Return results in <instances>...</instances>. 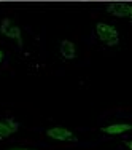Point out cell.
<instances>
[{
  "mask_svg": "<svg viewBox=\"0 0 132 150\" xmlns=\"http://www.w3.org/2000/svg\"><path fill=\"white\" fill-rule=\"evenodd\" d=\"M59 51H60V56H62L64 59H75L77 58V46H75V43L70 40L60 42Z\"/></svg>",
  "mask_w": 132,
  "mask_h": 150,
  "instance_id": "cell-7",
  "label": "cell"
},
{
  "mask_svg": "<svg viewBox=\"0 0 132 150\" xmlns=\"http://www.w3.org/2000/svg\"><path fill=\"white\" fill-rule=\"evenodd\" d=\"M8 150H35V149H24V147H16V149H8Z\"/></svg>",
  "mask_w": 132,
  "mask_h": 150,
  "instance_id": "cell-8",
  "label": "cell"
},
{
  "mask_svg": "<svg viewBox=\"0 0 132 150\" xmlns=\"http://www.w3.org/2000/svg\"><path fill=\"white\" fill-rule=\"evenodd\" d=\"M0 34L5 35V37L15 40L18 46H22L24 45V40H22V32H21V27L15 24V21L10 19V18H5L0 24Z\"/></svg>",
  "mask_w": 132,
  "mask_h": 150,
  "instance_id": "cell-2",
  "label": "cell"
},
{
  "mask_svg": "<svg viewBox=\"0 0 132 150\" xmlns=\"http://www.w3.org/2000/svg\"><path fill=\"white\" fill-rule=\"evenodd\" d=\"M107 13H110V15L116 18H131L132 6L126 2H112L107 5Z\"/></svg>",
  "mask_w": 132,
  "mask_h": 150,
  "instance_id": "cell-4",
  "label": "cell"
},
{
  "mask_svg": "<svg viewBox=\"0 0 132 150\" xmlns=\"http://www.w3.org/2000/svg\"><path fill=\"white\" fill-rule=\"evenodd\" d=\"M131 125L129 123H115V125H108V126H103L102 128V133L105 134H110V136H119L123 133H127L131 131Z\"/></svg>",
  "mask_w": 132,
  "mask_h": 150,
  "instance_id": "cell-6",
  "label": "cell"
},
{
  "mask_svg": "<svg viewBox=\"0 0 132 150\" xmlns=\"http://www.w3.org/2000/svg\"><path fill=\"white\" fill-rule=\"evenodd\" d=\"M19 129V123L15 121L13 118H3L0 120V139H5L8 136L18 133Z\"/></svg>",
  "mask_w": 132,
  "mask_h": 150,
  "instance_id": "cell-5",
  "label": "cell"
},
{
  "mask_svg": "<svg viewBox=\"0 0 132 150\" xmlns=\"http://www.w3.org/2000/svg\"><path fill=\"white\" fill-rule=\"evenodd\" d=\"M46 136L49 139H54V141H60V142H75L77 141V136H75L70 129L64 126H54V128H49L46 131Z\"/></svg>",
  "mask_w": 132,
  "mask_h": 150,
  "instance_id": "cell-3",
  "label": "cell"
},
{
  "mask_svg": "<svg viewBox=\"0 0 132 150\" xmlns=\"http://www.w3.org/2000/svg\"><path fill=\"white\" fill-rule=\"evenodd\" d=\"M95 34H97L99 40L103 42L107 46H116L119 43V34H118L116 27L112 26V24L97 23V26H95Z\"/></svg>",
  "mask_w": 132,
  "mask_h": 150,
  "instance_id": "cell-1",
  "label": "cell"
},
{
  "mask_svg": "<svg viewBox=\"0 0 132 150\" xmlns=\"http://www.w3.org/2000/svg\"><path fill=\"white\" fill-rule=\"evenodd\" d=\"M3 58H5V53H3V50H0V62L3 61Z\"/></svg>",
  "mask_w": 132,
  "mask_h": 150,
  "instance_id": "cell-9",
  "label": "cell"
}]
</instances>
